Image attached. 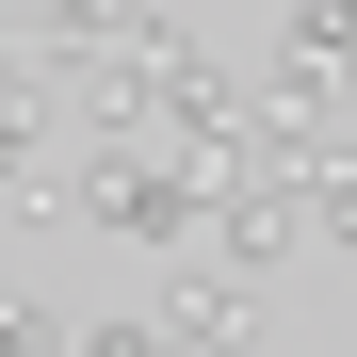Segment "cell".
Segmentation results:
<instances>
[{
	"label": "cell",
	"mask_w": 357,
	"mask_h": 357,
	"mask_svg": "<svg viewBox=\"0 0 357 357\" xmlns=\"http://www.w3.org/2000/svg\"><path fill=\"white\" fill-rule=\"evenodd\" d=\"M146 341H260V292H244V260H227V276H162Z\"/></svg>",
	"instance_id": "cell-1"
},
{
	"label": "cell",
	"mask_w": 357,
	"mask_h": 357,
	"mask_svg": "<svg viewBox=\"0 0 357 357\" xmlns=\"http://www.w3.org/2000/svg\"><path fill=\"white\" fill-rule=\"evenodd\" d=\"M49 33H146V0H49Z\"/></svg>",
	"instance_id": "cell-3"
},
{
	"label": "cell",
	"mask_w": 357,
	"mask_h": 357,
	"mask_svg": "<svg viewBox=\"0 0 357 357\" xmlns=\"http://www.w3.org/2000/svg\"><path fill=\"white\" fill-rule=\"evenodd\" d=\"M309 244H341V260H357V146H325V162H309Z\"/></svg>",
	"instance_id": "cell-2"
},
{
	"label": "cell",
	"mask_w": 357,
	"mask_h": 357,
	"mask_svg": "<svg viewBox=\"0 0 357 357\" xmlns=\"http://www.w3.org/2000/svg\"><path fill=\"white\" fill-rule=\"evenodd\" d=\"M292 33H341V49H357V0H292Z\"/></svg>",
	"instance_id": "cell-4"
}]
</instances>
